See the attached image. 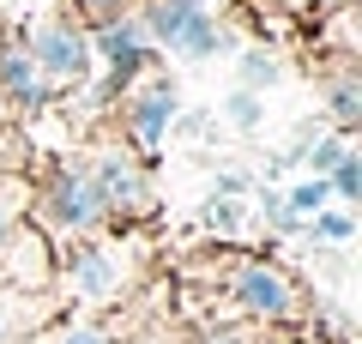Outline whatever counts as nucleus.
Listing matches in <instances>:
<instances>
[{
	"mask_svg": "<svg viewBox=\"0 0 362 344\" xmlns=\"http://www.w3.org/2000/svg\"><path fill=\"white\" fill-rule=\"evenodd\" d=\"M133 13L145 25L151 55L175 67H206L235 49V30L223 25V0H139Z\"/></svg>",
	"mask_w": 362,
	"mask_h": 344,
	"instance_id": "obj_1",
	"label": "nucleus"
},
{
	"mask_svg": "<svg viewBox=\"0 0 362 344\" xmlns=\"http://www.w3.org/2000/svg\"><path fill=\"white\" fill-rule=\"evenodd\" d=\"M30 224L49 236V242L73 248V242H90L109 229V212H103V193L90 181L85 157H61V164L42 169V181H30Z\"/></svg>",
	"mask_w": 362,
	"mask_h": 344,
	"instance_id": "obj_2",
	"label": "nucleus"
},
{
	"mask_svg": "<svg viewBox=\"0 0 362 344\" xmlns=\"http://www.w3.org/2000/svg\"><path fill=\"white\" fill-rule=\"evenodd\" d=\"M139 284V260L121 242L115 229L90 236V242H73L66 254H54V290H61L66 308H115L121 296Z\"/></svg>",
	"mask_w": 362,
	"mask_h": 344,
	"instance_id": "obj_3",
	"label": "nucleus"
},
{
	"mask_svg": "<svg viewBox=\"0 0 362 344\" xmlns=\"http://www.w3.org/2000/svg\"><path fill=\"white\" fill-rule=\"evenodd\" d=\"M25 49L37 61L49 97H78V91L97 85V55H90V25L73 6H54V13L30 18L25 25Z\"/></svg>",
	"mask_w": 362,
	"mask_h": 344,
	"instance_id": "obj_4",
	"label": "nucleus"
},
{
	"mask_svg": "<svg viewBox=\"0 0 362 344\" xmlns=\"http://www.w3.org/2000/svg\"><path fill=\"white\" fill-rule=\"evenodd\" d=\"M181 115V79L169 73V67H145V73H133L127 85L115 91V127H121V145L127 151H139L145 164H151L157 151L169 145V127H175Z\"/></svg>",
	"mask_w": 362,
	"mask_h": 344,
	"instance_id": "obj_5",
	"label": "nucleus"
},
{
	"mask_svg": "<svg viewBox=\"0 0 362 344\" xmlns=\"http://www.w3.org/2000/svg\"><path fill=\"white\" fill-rule=\"evenodd\" d=\"M223 290H230L235 314L266 320V326H284V320L308 314V290H302V278L290 266H278V260H266V254H230V278H223Z\"/></svg>",
	"mask_w": 362,
	"mask_h": 344,
	"instance_id": "obj_6",
	"label": "nucleus"
},
{
	"mask_svg": "<svg viewBox=\"0 0 362 344\" xmlns=\"http://www.w3.org/2000/svg\"><path fill=\"white\" fill-rule=\"evenodd\" d=\"M78 157H85L90 181L103 193L109 224H145V217H157V181H151V164L139 151H127L121 139H103Z\"/></svg>",
	"mask_w": 362,
	"mask_h": 344,
	"instance_id": "obj_7",
	"label": "nucleus"
},
{
	"mask_svg": "<svg viewBox=\"0 0 362 344\" xmlns=\"http://www.w3.org/2000/svg\"><path fill=\"white\" fill-rule=\"evenodd\" d=\"M0 284H18V290H54V242L37 224H18L0 248Z\"/></svg>",
	"mask_w": 362,
	"mask_h": 344,
	"instance_id": "obj_8",
	"label": "nucleus"
},
{
	"mask_svg": "<svg viewBox=\"0 0 362 344\" xmlns=\"http://www.w3.org/2000/svg\"><path fill=\"white\" fill-rule=\"evenodd\" d=\"M66 314L61 290H18V284H0V344H25L42 326Z\"/></svg>",
	"mask_w": 362,
	"mask_h": 344,
	"instance_id": "obj_9",
	"label": "nucleus"
},
{
	"mask_svg": "<svg viewBox=\"0 0 362 344\" xmlns=\"http://www.w3.org/2000/svg\"><path fill=\"white\" fill-rule=\"evenodd\" d=\"M0 97L13 109V121H25V115H37L42 103H49V85H42L25 37H0Z\"/></svg>",
	"mask_w": 362,
	"mask_h": 344,
	"instance_id": "obj_10",
	"label": "nucleus"
},
{
	"mask_svg": "<svg viewBox=\"0 0 362 344\" xmlns=\"http://www.w3.org/2000/svg\"><path fill=\"white\" fill-rule=\"evenodd\" d=\"M320 97H326V115H332V127L350 133L362 121V67L356 55H332V61H320Z\"/></svg>",
	"mask_w": 362,
	"mask_h": 344,
	"instance_id": "obj_11",
	"label": "nucleus"
},
{
	"mask_svg": "<svg viewBox=\"0 0 362 344\" xmlns=\"http://www.w3.org/2000/svg\"><path fill=\"white\" fill-rule=\"evenodd\" d=\"M278 79H284V55L272 49L266 37H259V42H247V49L235 55V85H242V91H259V97H266V91L278 85Z\"/></svg>",
	"mask_w": 362,
	"mask_h": 344,
	"instance_id": "obj_12",
	"label": "nucleus"
},
{
	"mask_svg": "<svg viewBox=\"0 0 362 344\" xmlns=\"http://www.w3.org/2000/svg\"><path fill=\"white\" fill-rule=\"evenodd\" d=\"M30 212V169H0V248Z\"/></svg>",
	"mask_w": 362,
	"mask_h": 344,
	"instance_id": "obj_13",
	"label": "nucleus"
},
{
	"mask_svg": "<svg viewBox=\"0 0 362 344\" xmlns=\"http://www.w3.org/2000/svg\"><path fill=\"white\" fill-rule=\"evenodd\" d=\"M302 236H308L314 248H344L350 236H356V212H350V205H326V212H314L308 224H302Z\"/></svg>",
	"mask_w": 362,
	"mask_h": 344,
	"instance_id": "obj_14",
	"label": "nucleus"
},
{
	"mask_svg": "<svg viewBox=\"0 0 362 344\" xmlns=\"http://www.w3.org/2000/svg\"><path fill=\"white\" fill-rule=\"evenodd\" d=\"M42 344H115V332L103 320H85V314H61L54 326H42Z\"/></svg>",
	"mask_w": 362,
	"mask_h": 344,
	"instance_id": "obj_15",
	"label": "nucleus"
},
{
	"mask_svg": "<svg viewBox=\"0 0 362 344\" xmlns=\"http://www.w3.org/2000/svg\"><path fill=\"white\" fill-rule=\"evenodd\" d=\"M284 205H290V217H302V224H308L314 212H326V205H332V188H326V176H302V181H290Z\"/></svg>",
	"mask_w": 362,
	"mask_h": 344,
	"instance_id": "obj_16",
	"label": "nucleus"
},
{
	"mask_svg": "<svg viewBox=\"0 0 362 344\" xmlns=\"http://www.w3.org/2000/svg\"><path fill=\"white\" fill-rule=\"evenodd\" d=\"M199 224H206V236L230 242V236H242V229H247V212H242L235 200H218V193H211V200H206V212H199Z\"/></svg>",
	"mask_w": 362,
	"mask_h": 344,
	"instance_id": "obj_17",
	"label": "nucleus"
},
{
	"mask_svg": "<svg viewBox=\"0 0 362 344\" xmlns=\"http://www.w3.org/2000/svg\"><path fill=\"white\" fill-rule=\"evenodd\" d=\"M223 121H230L235 133H254L259 121H266V97H259V91H242V85H235L230 97H223Z\"/></svg>",
	"mask_w": 362,
	"mask_h": 344,
	"instance_id": "obj_18",
	"label": "nucleus"
},
{
	"mask_svg": "<svg viewBox=\"0 0 362 344\" xmlns=\"http://www.w3.org/2000/svg\"><path fill=\"white\" fill-rule=\"evenodd\" d=\"M326 188H332V200H338V205H356V200H362V157H356V151H344L332 169H326Z\"/></svg>",
	"mask_w": 362,
	"mask_h": 344,
	"instance_id": "obj_19",
	"label": "nucleus"
},
{
	"mask_svg": "<svg viewBox=\"0 0 362 344\" xmlns=\"http://www.w3.org/2000/svg\"><path fill=\"white\" fill-rule=\"evenodd\" d=\"M259 212H266V224L278 229V236H302V217H290L284 193H259Z\"/></svg>",
	"mask_w": 362,
	"mask_h": 344,
	"instance_id": "obj_20",
	"label": "nucleus"
},
{
	"mask_svg": "<svg viewBox=\"0 0 362 344\" xmlns=\"http://www.w3.org/2000/svg\"><path fill=\"white\" fill-rule=\"evenodd\" d=\"M139 0H73V13L85 18V25H103V18H121V13H133Z\"/></svg>",
	"mask_w": 362,
	"mask_h": 344,
	"instance_id": "obj_21",
	"label": "nucleus"
},
{
	"mask_svg": "<svg viewBox=\"0 0 362 344\" xmlns=\"http://www.w3.org/2000/svg\"><path fill=\"white\" fill-rule=\"evenodd\" d=\"M247 188H254V181H247L242 169H223V176H218V200H242Z\"/></svg>",
	"mask_w": 362,
	"mask_h": 344,
	"instance_id": "obj_22",
	"label": "nucleus"
},
{
	"mask_svg": "<svg viewBox=\"0 0 362 344\" xmlns=\"http://www.w3.org/2000/svg\"><path fill=\"white\" fill-rule=\"evenodd\" d=\"M308 6H314V18H320V13H338V6H350V0H308Z\"/></svg>",
	"mask_w": 362,
	"mask_h": 344,
	"instance_id": "obj_23",
	"label": "nucleus"
},
{
	"mask_svg": "<svg viewBox=\"0 0 362 344\" xmlns=\"http://www.w3.org/2000/svg\"><path fill=\"white\" fill-rule=\"evenodd\" d=\"M6 127H13V109H6V97H0V133H6Z\"/></svg>",
	"mask_w": 362,
	"mask_h": 344,
	"instance_id": "obj_24",
	"label": "nucleus"
}]
</instances>
